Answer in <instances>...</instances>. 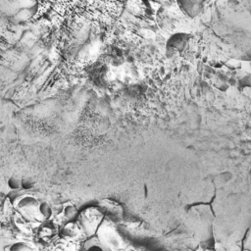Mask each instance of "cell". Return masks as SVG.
<instances>
[{
    "mask_svg": "<svg viewBox=\"0 0 251 251\" xmlns=\"http://www.w3.org/2000/svg\"><path fill=\"white\" fill-rule=\"evenodd\" d=\"M180 10L190 18L197 17L204 9L205 0H176Z\"/></svg>",
    "mask_w": 251,
    "mask_h": 251,
    "instance_id": "obj_1",
    "label": "cell"
},
{
    "mask_svg": "<svg viewBox=\"0 0 251 251\" xmlns=\"http://www.w3.org/2000/svg\"><path fill=\"white\" fill-rule=\"evenodd\" d=\"M188 43V35L184 33L174 34L167 42V52L169 55H175L181 50H183L184 46Z\"/></svg>",
    "mask_w": 251,
    "mask_h": 251,
    "instance_id": "obj_2",
    "label": "cell"
}]
</instances>
